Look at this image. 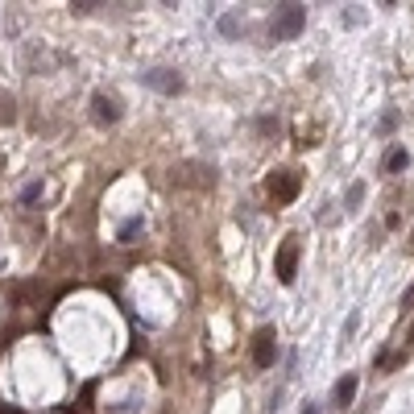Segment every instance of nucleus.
Segmentation results:
<instances>
[{
    "mask_svg": "<svg viewBox=\"0 0 414 414\" xmlns=\"http://www.w3.org/2000/svg\"><path fill=\"white\" fill-rule=\"evenodd\" d=\"M303 25H307V8H303V4H282V8H274V17H270V37H274V41H290V37L303 33Z\"/></svg>",
    "mask_w": 414,
    "mask_h": 414,
    "instance_id": "1",
    "label": "nucleus"
},
{
    "mask_svg": "<svg viewBox=\"0 0 414 414\" xmlns=\"http://www.w3.org/2000/svg\"><path fill=\"white\" fill-rule=\"evenodd\" d=\"M299 187H303V178H299L294 170H274L270 182H265V191H270V199H274L278 207L294 203V199H299Z\"/></svg>",
    "mask_w": 414,
    "mask_h": 414,
    "instance_id": "2",
    "label": "nucleus"
},
{
    "mask_svg": "<svg viewBox=\"0 0 414 414\" xmlns=\"http://www.w3.org/2000/svg\"><path fill=\"white\" fill-rule=\"evenodd\" d=\"M274 270H278V282H282V286L294 282V274H299V236H286V241H282Z\"/></svg>",
    "mask_w": 414,
    "mask_h": 414,
    "instance_id": "3",
    "label": "nucleus"
},
{
    "mask_svg": "<svg viewBox=\"0 0 414 414\" xmlns=\"http://www.w3.org/2000/svg\"><path fill=\"white\" fill-rule=\"evenodd\" d=\"M141 83H145V87H153V91H162V95H178V91H182V79H178V70H166V66H153V70H145V75H141Z\"/></svg>",
    "mask_w": 414,
    "mask_h": 414,
    "instance_id": "4",
    "label": "nucleus"
},
{
    "mask_svg": "<svg viewBox=\"0 0 414 414\" xmlns=\"http://www.w3.org/2000/svg\"><path fill=\"white\" fill-rule=\"evenodd\" d=\"M274 357H278L274 328H261V332L253 336V365H257V369H270V365H274Z\"/></svg>",
    "mask_w": 414,
    "mask_h": 414,
    "instance_id": "5",
    "label": "nucleus"
},
{
    "mask_svg": "<svg viewBox=\"0 0 414 414\" xmlns=\"http://www.w3.org/2000/svg\"><path fill=\"white\" fill-rule=\"evenodd\" d=\"M91 120H95V124H116V120H120V104H116L112 95L95 91V95H91Z\"/></svg>",
    "mask_w": 414,
    "mask_h": 414,
    "instance_id": "6",
    "label": "nucleus"
},
{
    "mask_svg": "<svg viewBox=\"0 0 414 414\" xmlns=\"http://www.w3.org/2000/svg\"><path fill=\"white\" fill-rule=\"evenodd\" d=\"M352 398H357V377L344 373V377L336 382V390H332V402H336V406H352Z\"/></svg>",
    "mask_w": 414,
    "mask_h": 414,
    "instance_id": "7",
    "label": "nucleus"
},
{
    "mask_svg": "<svg viewBox=\"0 0 414 414\" xmlns=\"http://www.w3.org/2000/svg\"><path fill=\"white\" fill-rule=\"evenodd\" d=\"M411 166V153L402 149V145H394L390 153H386V174H398V170H406Z\"/></svg>",
    "mask_w": 414,
    "mask_h": 414,
    "instance_id": "8",
    "label": "nucleus"
},
{
    "mask_svg": "<svg viewBox=\"0 0 414 414\" xmlns=\"http://www.w3.org/2000/svg\"><path fill=\"white\" fill-rule=\"evenodd\" d=\"M141 228H145V220H141V216H133V220H124V224H120L116 241H120V245H133V236H137Z\"/></svg>",
    "mask_w": 414,
    "mask_h": 414,
    "instance_id": "9",
    "label": "nucleus"
},
{
    "mask_svg": "<svg viewBox=\"0 0 414 414\" xmlns=\"http://www.w3.org/2000/svg\"><path fill=\"white\" fill-rule=\"evenodd\" d=\"M361 199H365V182H352V187H348V195H344V207H348V211H357V207H361Z\"/></svg>",
    "mask_w": 414,
    "mask_h": 414,
    "instance_id": "10",
    "label": "nucleus"
},
{
    "mask_svg": "<svg viewBox=\"0 0 414 414\" xmlns=\"http://www.w3.org/2000/svg\"><path fill=\"white\" fill-rule=\"evenodd\" d=\"M37 199H41V182H29V187L21 191V203L29 207V203H37Z\"/></svg>",
    "mask_w": 414,
    "mask_h": 414,
    "instance_id": "11",
    "label": "nucleus"
},
{
    "mask_svg": "<svg viewBox=\"0 0 414 414\" xmlns=\"http://www.w3.org/2000/svg\"><path fill=\"white\" fill-rule=\"evenodd\" d=\"M220 33H224V37H236V33H241V21H236V17H224V21H220Z\"/></svg>",
    "mask_w": 414,
    "mask_h": 414,
    "instance_id": "12",
    "label": "nucleus"
},
{
    "mask_svg": "<svg viewBox=\"0 0 414 414\" xmlns=\"http://www.w3.org/2000/svg\"><path fill=\"white\" fill-rule=\"evenodd\" d=\"M394 124H398V112H386V116H382V133H390Z\"/></svg>",
    "mask_w": 414,
    "mask_h": 414,
    "instance_id": "13",
    "label": "nucleus"
},
{
    "mask_svg": "<svg viewBox=\"0 0 414 414\" xmlns=\"http://www.w3.org/2000/svg\"><path fill=\"white\" fill-rule=\"evenodd\" d=\"M303 414H319V406H311V402H307V406H303Z\"/></svg>",
    "mask_w": 414,
    "mask_h": 414,
    "instance_id": "14",
    "label": "nucleus"
},
{
    "mask_svg": "<svg viewBox=\"0 0 414 414\" xmlns=\"http://www.w3.org/2000/svg\"><path fill=\"white\" fill-rule=\"evenodd\" d=\"M406 340H411V344H414V328H411V332H406Z\"/></svg>",
    "mask_w": 414,
    "mask_h": 414,
    "instance_id": "15",
    "label": "nucleus"
}]
</instances>
